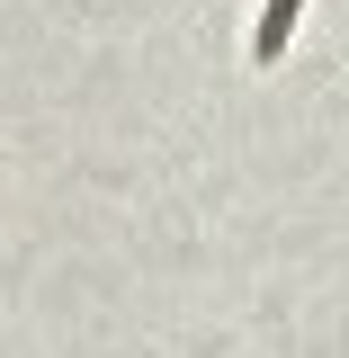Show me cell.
I'll list each match as a JSON object with an SVG mask.
<instances>
[{"mask_svg":"<svg viewBox=\"0 0 349 358\" xmlns=\"http://www.w3.org/2000/svg\"><path fill=\"white\" fill-rule=\"evenodd\" d=\"M296 9H305V0H269V18H260V63H278V45L296 36Z\"/></svg>","mask_w":349,"mask_h":358,"instance_id":"cell-1","label":"cell"}]
</instances>
